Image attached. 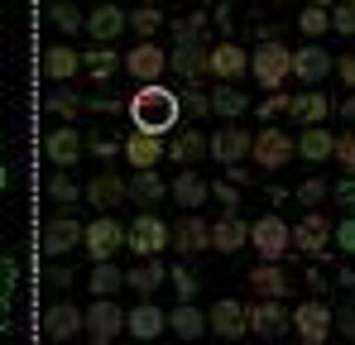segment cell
<instances>
[{
	"label": "cell",
	"mask_w": 355,
	"mask_h": 345,
	"mask_svg": "<svg viewBox=\"0 0 355 345\" xmlns=\"http://www.w3.org/2000/svg\"><path fill=\"white\" fill-rule=\"evenodd\" d=\"M49 283H58V288H67V283H72V274H67V269H49Z\"/></svg>",
	"instance_id": "57"
},
{
	"label": "cell",
	"mask_w": 355,
	"mask_h": 345,
	"mask_svg": "<svg viewBox=\"0 0 355 345\" xmlns=\"http://www.w3.org/2000/svg\"><path fill=\"white\" fill-rule=\"evenodd\" d=\"M77 331H87V312H77V302H53L44 312V336L49 341H77Z\"/></svg>",
	"instance_id": "18"
},
{
	"label": "cell",
	"mask_w": 355,
	"mask_h": 345,
	"mask_svg": "<svg viewBox=\"0 0 355 345\" xmlns=\"http://www.w3.org/2000/svg\"><path fill=\"white\" fill-rule=\"evenodd\" d=\"M130 249H135L139 259H154V254L173 249V226H168V221H159V216H154V206H144V211L130 221Z\"/></svg>",
	"instance_id": "3"
},
{
	"label": "cell",
	"mask_w": 355,
	"mask_h": 345,
	"mask_svg": "<svg viewBox=\"0 0 355 345\" xmlns=\"http://www.w3.org/2000/svg\"><path fill=\"white\" fill-rule=\"evenodd\" d=\"M168 278H173V269H168L159 254H154V259H139V264H130V269H125V288H130V292H139V297H154Z\"/></svg>",
	"instance_id": "17"
},
{
	"label": "cell",
	"mask_w": 355,
	"mask_h": 345,
	"mask_svg": "<svg viewBox=\"0 0 355 345\" xmlns=\"http://www.w3.org/2000/svg\"><path fill=\"white\" fill-rule=\"evenodd\" d=\"M164 67H168V53H164L154 39H139V44L125 53V72H130L135 82H159Z\"/></svg>",
	"instance_id": "13"
},
{
	"label": "cell",
	"mask_w": 355,
	"mask_h": 345,
	"mask_svg": "<svg viewBox=\"0 0 355 345\" xmlns=\"http://www.w3.org/2000/svg\"><path fill=\"white\" fill-rule=\"evenodd\" d=\"M87 149H92V139H82L72 125H62V130H53V134L44 139V154H49V163H58V168H72Z\"/></svg>",
	"instance_id": "22"
},
{
	"label": "cell",
	"mask_w": 355,
	"mask_h": 345,
	"mask_svg": "<svg viewBox=\"0 0 355 345\" xmlns=\"http://www.w3.org/2000/svg\"><path fill=\"white\" fill-rule=\"evenodd\" d=\"M297 29H302V39H322L327 29H336V19H331L327 5H307V10L297 15Z\"/></svg>",
	"instance_id": "37"
},
{
	"label": "cell",
	"mask_w": 355,
	"mask_h": 345,
	"mask_svg": "<svg viewBox=\"0 0 355 345\" xmlns=\"http://www.w3.org/2000/svg\"><path fill=\"white\" fill-rule=\"evenodd\" d=\"M207 154H211V134H202V130H192V125L178 134L173 144H168V159H178L182 168H187V163H197V159H207Z\"/></svg>",
	"instance_id": "32"
},
{
	"label": "cell",
	"mask_w": 355,
	"mask_h": 345,
	"mask_svg": "<svg viewBox=\"0 0 355 345\" xmlns=\"http://www.w3.org/2000/svg\"><path fill=\"white\" fill-rule=\"evenodd\" d=\"M120 154H125V163H130V168H159V159L168 154V144H164L154 130H135V134L125 139V149H120Z\"/></svg>",
	"instance_id": "19"
},
{
	"label": "cell",
	"mask_w": 355,
	"mask_h": 345,
	"mask_svg": "<svg viewBox=\"0 0 355 345\" xmlns=\"http://www.w3.org/2000/svg\"><path fill=\"white\" fill-rule=\"evenodd\" d=\"M53 345H67V341H53Z\"/></svg>",
	"instance_id": "62"
},
{
	"label": "cell",
	"mask_w": 355,
	"mask_h": 345,
	"mask_svg": "<svg viewBox=\"0 0 355 345\" xmlns=\"http://www.w3.org/2000/svg\"><path fill=\"white\" fill-rule=\"evenodd\" d=\"M336 288H346V292H355V269H341V274H336Z\"/></svg>",
	"instance_id": "56"
},
{
	"label": "cell",
	"mask_w": 355,
	"mask_h": 345,
	"mask_svg": "<svg viewBox=\"0 0 355 345\" xmlns=\"http://www.w3.org/2000/svg\"><path fill=\"white\" fill-rule=\"evenodd\" d=\"M336 163H341L346 172H355V130L336 134Z\"/></svg>",
	"instance_id": "47"
},
{
	"label": "cell",
	"mask_w": 355,
	"mask_h": 345,
	"mask_svg": "<svg viewBox=\"0 0 355 345\" xmlns=\"http://www.w3.org/2000/svg\"><path fill=\"white\" fill-rule=\"evenodd\" d=\"M331 19H336V34H355V0H341L331 10Z\"/></svg>",
	"instance_id": "50"
},
{
	"label": "cell",
	"mask_w": 355,
	"mask_h": 345,
	"mask_svg": "<svg viewBox=\"0 0 355 345\" xmlns=\"http://www.w3.org/2000/svg\"><path fill=\"white\" fill-rule=\"evenodd\" d=\"M168 331V312L154 302V297H139L135 307H130V336H139V341H159Z\"/></svg>",
	"instance_id": "20"
},
{
	"label": "cell",
	"mask_w": 355,
	"mask_h": 345,
	"mask_svg": "<svg viewBox=\"0 0 355 345\" xmlns=\"http://www.w3.org/2000/svg\"><path fill=\"white\" fill-rule=\"evenodd\" d=\"M250 249L259 259H284L293 249V226H284L279 216H259L250 221Z\"/></svg>",
	"instance_id": "6"
},
{
	"label": "cell",
	"mask_w": 355,
	"mask_h": 345,
	"mask_svg": "<svg viewBox=\"0 0 355 345\" xmlns=\"http://www.w3.org/2000/svg\"><path fill=\"white\" fill-rule=\"evenodd\" d=\"M297 154V139L293 134H284V130H274V125H264L259 134H254V163L264 172H279V168H288V159Z\"/></svg>",
	"instance_id": "7"
},
{
	"label": "cell",
	"mask_w": 355,
	"mask_h": 345,
	"mask_svg": "<svg viewBox=\"0 0 355 345\" xmlns=\"http://www.w3.org/2000/svg\"><path fill=\"white\" fill-rule=\"evenodd\" d=\"M331 111H336V106H331V96H322L317 87H307L302 96H293V111H288V115H293L297 125H322Z\"/></svg>",
	"instance_id": "33"
},
{
	"label": "cell",
	"mask_w": 355,
	"mask_h": 345,
	"mask_svg": "<svg viewBox=\"0 0 355 345\" xmlns=\"http://www.w3.org/2000/svg\"><path fill=\"white\" fill-rule=\"evenodd\" d=\"M351 345H355V341H351Z\"/></svg>",
	"instance_id": "64"
},
{
	"label": "cell",
	"mask_w": 355,
	"mask_h": 345,
	"mask_svg": "<svg viewBox=\"0 0 355 345\" xmlns=\"http://www.w3.org/2000/svg\"><path fill=\"white\" fill-rule=\"evenodd\" d=\"M211 249H216V254L250 249V221H240L236 211H226L221 221H211Z\"/></svg>",
	"instance_id": "26"
},
{
	"label": "cell",
	"mask_w": 355,
	"mask_h": 345,
	"mask_svg": "<svg viewBox=\"0 0 355 345\" xmlns=\"http://www.w3.org/2000/svg\"><path fill=\"white\" fill-rule=\"evenodd\" d=\"M221 345H240V341H221Z\"/></svg>",
	"instance_id": "60"
},
{
	"label": "cell",
	"mask_w": 355,
	"mask_h": 345,
	"mask_svg": "<svg viewBox=\"0 0 355 345\" xmlns=\"http://www.w3.org/2000/svg\"><path fill=\"white\" fill-rule=\"evenodd\" d=\"M44 106H49V111H53V115H62V120H77L87 101H82L77 91H67V87H62V82H58V87L49 91V101H44Z\"/></svg>",
	"instance_id": "38"
},
{
	"label": "cell",
	"mask_w": 355,
	"mask_h": 345,
	"mask_svg": "<svg viewBox=\"0 0 355 345\" xmlns=\"http://www.w3.org/2000/svg\"><path fill=\"white\" fill-rule=\"evenodd\" d=\"M120 331H130V312L116 307V297H96L92 307H87V341L92 345H116Z\"/></svg>",
	"instance_id": "4"
},
{
	"label": "cell",
	"mask_w": 355,
	"mask_h": 345,
	"mask_svg": "<svg viewBox=\"0 0 355 345\" xmlns=\"http://www.w3.org/2000/svg\"><path fill=\"white\" fill-rule=\"evenodd\" d=\"M250 57H254V53L236 48L231 39L216 44V48H211V77H221V82H240V77L250 72Z\"/></svg>",
	"instance_id": "29"
},
{
	"label": "cell",
	"mask_w": 355,
	"mask_h": 345,
	"mask_svg": "<svg viewBox=\"0 0 355 345\" xmlns=\"http://www.w3.org/2000/svg\"><path fill=\"white\" fill-rule=\"evenodd\" d=\"M92 154H96V159H116V144H111V139H92Z\"/></svg>",
	"instance_id": "54"
},
{
	"label": "cell",
	"mask_w": 355,
	"mask_h": 345,
	"mask_svg": "<svg viewBox=\"0 0 355 345\" xmlns=\"http://www.w3.org/2000/svg\"><path fill=\"white\" fill-rule=\"evenodd\" d=\"M245 111H250V96L236 91V82H221V87L211 91V115H221V120H240Z\"/></svg>",
	"instance_id": "36"
},
{
	"label": "cell",
	"mask_w": 355,
	"mask_h": 345,
	"mask_svg": "<svg viewBox=\"0 0 355 345\" xmlns=\"http://www.w3.org/2000/svg\"><path fill=\"white\" fill-rule=\"evenodd\" d=\"M87 240V226L77 221V216H49L44 221V230H39V245H44V254H53V259H62L67 249H77Z\"/></svg>",
	"instance_id": "9"
},
{
	"label": "cell",
	"mask_w": 355,
	"mask_h": 345,
	"mask_svg": "<svg viewBox=\"0 0 355 345\" xmlns=\"http://www.w3.org/2000/svg\"><path fill=\"white\" fill-rule=\"evenodd\" d=\"M168 283H173V292L182 297V302H192V297H197V274H187L182 264L173 269V278H168Z\"/></svg>",
	"instance_id": "46"
},
{
	"label": "cell",
	"mask_w": 355,
	"mask_h": 345,
	"mask_svg": "<svg viewBox=\"0 0 355 345\" xmlns=\"http://www.w3.org/2000/svg\"><path fill=\"white\" fill-rule=\"evenodd\" d=\"M49 197L67 206V202H77V197H87V187H77V182L67 177V172H53V177H49Z\"/></svg>",
	"instance_id": "41"
},
{
	"label": "cell",
	"mask_w": 355,
	"mask_h": 345,
	"mask_svg": "<svg viewBox=\"0 0 355 345\" xmlns=\"http://www.w3.org/2000/svg\"><path fill=\"white\" fill-rule=\"evenodd\" d=\"M168 67H173L178 77H187V82H202V77H211V48L202 39L197 44H173Z\"/></svg>",
	"instance_id": "16"
},
{
	"label": "cell",
	"mask_w": 355,
	"mask_h": 345,
	"mask_svg": "<svg viewBox=\"0 0 355 345\" xmlns=\"http://www.w3.org/2000/svg\"><path fill=\"white\" fill-rule=\"evenodd\" d=\"M182 345H197V341H182Z\"/></svg>",
	"instance_id": "61"
},
{
	"label": "cell",
	"mask_w": 355,
	"mask_h": 345,
	"mask_svg": "<svg viewBox=\"0 0 355 345\" xmlns=\"http://www.w3.org/2000/svg\"><path fill=\"white\" fill-rule=\"evenodd\" d=\"M87 288H92V297H116L120 288H125V269H120L116 259H101V264H92Z\"/></svg>",
	"instance_id": "34"
},
{
	"label": "cell",
	"mask_w": 355,
	"mask_h": 345,
	"mask_svg": "<svg viewBox=\"0 0 355 345\" xmlns=\"http://www.w3.org/2000/svg\"><path fill=\"white\" fill-rule=\"evenodd\" d=\"M336 111L346 115V120H355V96H341V101H336Z\"/></svg>",
	"instance_id": "58"
},
{
	"label": "cell",
	"mask_w": 355,
	"mask_h": 345,
	"mask_svg": "<svg viewBox=\"0 0 355 345\" xmlns=\"http://www.w3.org/2000/svg\"><path fill=\"white\" fill-rule=\"evenodd\" d=\"M327 72H336V57L327 53V48L307 44V48H297V53H293V77L302 82V87H317Z\"/></svg>",
	"instance_id": "25"
},
{
	"label": "cell",
	"mask_w": 355,
	"mask_h": 345,
	"mask_svg": "<svg viewBox=\"0 0 355 345\" xmlns=\"http://www.w3.org/2000/svg\"><path fill=\"white\" fill-rule=\"evenodd\" d=\"M211 331H216L221 341H240V336L250 331V307L236 302V297H221V302L211 307Z\"/></svg>",
	"instance_id": "23"
},
{
	"label": "cell",
	"mask_w": 355,
	"mask_h": 345,
	"mask_svg": "<svg viewBox=\"0 0 355 345\" xmlns=\"http://www.w3.org/2000/svg\"><path fill=\"white\" fill-rule=\"evenodd\" d=\"M87 202L96 206V211H116V206H125L130 202V182L125 177H116V172H92V182H87Z\"/></svg>",
	"instance_id": "15"
},
{
	"label": "cell",
	"mask_w": 355,
	"mask_h": 345,
	"mask_svg": "<svg viewBox=\"0 0 355 345\" xmlns=\"http://www.w3.org/2000/svg\"><path fill=\"white\" fill-rule=\"evenodd\" d=\"M53 24H58L62 34H77V29H87V19L67 5V0H53Z\"/></svg>",
	"instance_id": "43"
},
{
	"label": "cell",
	"mask_w": 355,
	"mask_h": 345,
	"mask_svg": "<svg viewBox=\"0 0 355 345\" xmlns=\"http://www.w3.org/2000/svg\"><path fill=\"white\" fill-rule=\"evenodd\" d=\"M250 331L264 341H279L284 331H293V312H284V297H259L250 302Z\"/></svg>",
	"instance_id": "10"
},
{
	"label": "cell",
	"mask_w": 355,
	"mask_h": 345,
	"mask_svg": "<svg viewBox=\"0 0 355 345\" xmlns=\"http://www.w3.org/2000/svg\"><path fill=\"white\" fill-rule=\"evenodd\" d=\"M211 197H221V202H226V211H236V206H240V182H236V177L211 182Z\"/></svg>",
	"instance_id": "48"
},
{
	"label": "cell",
	"mask_w": 355,
	"mask_h": 345,
	"mask_svg": "<svg viewBox=\"0 0 355 345\" xmlns=\"http://www.w3.org/2000/svg\"><path fill=\"white\" fill-rule=\"evenodd\" d=\"M130 29H135L139 39H154V34L164 29V10H159V5H139V10L130 15Z\"/></svg>",
	"instance_id": "40"
},
{
	"label": "cell",
	"mask_w": 355,
	"mask_h": 345,
	"mask_svg": "<svg viewBox=\"0 0 355 345\" xmlns=\"http://www.w3.org/2000/svg\"><path fill=\"white\" fill-rule=\"evenodd\" d=\"M207 197H211V182L197 172V163H187V168L173 177V202L182 206V211H197Z\"/></svg>",
	"instance_id": "27"
},
{
	"label": "cell",
	"mask_w": 355,
	"mask_h": 345,
	"mask_svg": "<svg viewBox=\"0 0 355 345\" xmlns=\"http://www.w3.org/2000/svg\"><path fill=\"white\" fill-rule=\"evenodd\" d=\"M331 326H336V317H331V307L327 302H302L293 312V331L302 336V345H327V336H331Z\"/></svg>",
	"instance_id": "11"
},
{
	"label": "cell",
	"mask_w": 355,
	"mask_h": 345,
	"mask_svg": "<svg viewBox=\"0 0 355 345\" xmlns=\"http://www.w3.org/2000/svg\"><path fill=\"white\" fill-rule=\"evenodd\" d=\"M250 72L264 91H279L288 77H293V48H284L279 39H259V48L250 57Z\"/></svg>",
	"instance_id": "2"
},
{
	"label": "cell",
	"mask_w": 355,
	"mask_h": 345,
	"mask_svg": "<svg viewBox=\"0 0 355 345\" xmlns=\"http://www.w3.org/2000/svg\"><path fill=\"white\" fill-rule=\"evenodd\" d=\"M168 331H178L182 341H197L202 331H211V312H202L192 302H178L173 312H168Z\"/></svg>",
	"instance_id": "31"
},
{
	"label": "cell",
	"mask_w": 355,
	"mask_h": 345,
	"mask_svg": "<svg viewBox=\"0 0 355 345\" xmlns=\"http://www.w3.org/2000/svg\"><path fill=\"white\" fill-rule=\"evenodd\" d=\"M168 192H173V187L154 168H135V177H130V202H135V206H159Z\"/></svg>",
	"instance_id": "30"
},
{
	"label": "cell",
	"mask_w": 355,
	"mask_h": 345,
	"mask_svg": "<svg viewBox=\"0 0 355 345\" xmlns=\"http://www.w3.org/2000/svg\"><path fill=\"white\" fill-rule=\"evenodd\" d=\"M336 202H341V206H355V172L336 182Z\"/></svg>",
	"instance_id": "52"
},
{
	"label": "cell",
	"mask_w": 355,
	"mask_h": 345,
	"mask_svg": "<svg viewBox=\"0 0 355 345\" xmlns=\"http://www.w3.org/2000/svg\"><path fill=\"white\" fill-rule=\"evenodd\" d=\"M288 111H293V96H284V87H279V91H269V96L259 101V120H264V125H269L274 115H288Z\"/></svg>",
	"instance_id": "44"
},
{
	"label": "cell",
	"mask_w": 355,
	"mask_h": 345,
	"mask_svg": "<svg viewBox=\"0 0 355 345\" xmlns=\"http://www.w3.org/2000/svg\"><path fill=\"white\" fill-rule=\"evenodd\" d=\"M125 29H130V15L120 10L116 0H101V5L87 15V34H92L96 44H111V39H120V34H125Z\"/></svg>",
	"instance_id": "21"
},
{
	"label": "cell",
	"mask_w": 355,
	"mask_h": 345,
	"mask_svg": "<svg viewBox=\"0 0 355 345\" xmlns=\"http://www.w3.org/2000/svg\"><path fill=\"white\" fill-rule=\"evenodd\" d=\"M77 67H87L82 53H72L67 44H53L49 53H44V77L49 82H67V77H77Z\"/></svg>",
	"instance_id": "35"
},
{
	"label": "cell",
	"mask_w": 355,
	"mask_h": 345,
	"mask_svg": "<svg viewBox=\"0 0 355 345\" xmlns=\"http://www.w3.org/2000/svg\"><path fill=\"white\" fill-rule=\"evenodd\" d=\"M173 249L178 254H207L211 249V221H202L197 211L173 221Z\"/></svg>",
	"instance_id": "14"
},
{
	"label": "cell",
	"mask_w": 355,
	"mask_h": 345,
	"mask_svg": "<svg viewBox=\"0 0 355 345\" xmlns=\"http://www.w3.org/2000/svg\"><path fill=\"white\" fill-rule=\"evenodd\" d=\"M250 154H254V134H250V130H240L236 120H226V130H216V134H211V159H216V163H226V168H231V163L250 159Z\"/></svg>",
	"instance_id": "12"
},
{
	"label": "cell",
	"mask_w": 355,
	"mask_h": 345,
	"mask_svg": "<svg viewBox=\"0 0 355 345\" xmlns=\"http://www.w3.org/2000/svg\"><path fill=\"white\" fill-rule=\"evenodd\" d=\"M307 5H331V0H307Z\"/></svg>",
	"instance_id": "59"
},
{
	"label": "cell",
	"mask_w": 355,
	"mask_h": 345,
	"mask_svg": "<svg viewBox=\"0 0 355 345\" xmlns=\"http://www.w3.org/2000/svg\"><path fill=\"white\" fill-rule=\"evenodd\" d=\"M82 62H87L92 82H106V77L116 72V48H111V44H96L92 53H82Z\"/></svg>",
	"instance_id": "39"
},
{
	"label": "cell",
	"mask_w": 355,
	"mask_h": 345,
	"mask_svg": "<svg viewBox=\"0 0 355 345\" xmlns=\"http://www.w3.org/2000/svg\"><path fill=\"white\" fill-rule=\"evenodd\" d=\"M336 72H341V82L355 91V57H336Z\"/></svg>",
	"instance_id": "53"
},
{
	"label": "cell",
	"mask_w": 355,
	"mask_h": 345,
	"mask_svg": "<svg viewBox=\"0 0 355 345\" xmlns=\"http://www.w3.org/2000/svg\"><path fill=\"white\" fill-rule=\"evenodd\" d=\"M322 197H327V182H322V177H307V182H297V202H302V206H317Z\"/></svg>",
	"instance_id": "49"
},
{
	"label": "cell",
	"mask_w": 355,
	"mask_h": 345,
	"mask_svg": "<svg viewBox=\"0 0 355 345\" xmlns=\"http://www.w3.org/2000/svg\"><path fill=\"white\" fill-rule=\"evenodd\" d=\"M144 345H154V341H144Z\"/></svg>",
	"instance_id": "63"
},
{
	"label": "cell",
	"mask_w": 355,
	"mask_h": 345,
	"mask_svg": "<svg viewBox=\"0 0 355 345\" xmlns=\"http://www.w3.org/2000/svg\"><path fill=\"white\" fill-rule=\"evenodd\" d=\"M207 34V15H187V19H173V39L178 44H197Z\"/></svg>",
	"instance_id": "42"
},
{
	"label": "cell",
	"mask_w": 355,
	"mask_h": 345,
	"mask_svg": "<svg viewBox=\"0 0 355 345\" xmlns=\"http://www.w3.org/2000/svg\"><path fill=\"white\" fill-rule=\"evenodd\" d=\"M336 245H341L346 254H355V216H351V221H341V226H336Z\"/></svg>",
	"instance_id": "51"
},
{
	"label": "cell",
	"mask_w": 355,
	"mask_h": 345,
	"mask_svg": "<svg viewBox=\"0 0 355 345\" xmlns=\"http://www.w3.org/2000/svg\"><path fill=\"white\" fill-rule=\"evenodd\" d=\"M331 240H336V226H331L322 211H302V221L293 226V249H302L307 259H327V254H331V249H327Z\"/></svg>",
	"instance_id": "8"
},
{
	"label": "cell",
	"mask_w": 355,
	"mask_h": 345,
	"mask_svg": "<svg viewBox=\"0 0 355 345\" xmlns=\"http://www.w3.org/2000/svg\"><path fill=\"white\" fill-rule=\"evenodd\" d=\"M341 331H346V341H355V302L341 312Z\"/></svg>",
	"instance_id": "55"
},
{
	"label": "cell",
	"mask_w": 355,
	"mask_h": 345,
	"mask_svg": "<svg viewBox=\"0 0 355 345\" xmlns=\"http://www.w3.org/2000/svg\"><path fill=\"white\" fill-rule=\"evenodd\" d=\"M82 249H87L92 264L116 259V249H130V230L120 226L116 216H96V221H87V240H82Z\"/></svg>",
	"instance_id": "5"
},
{
	"label": "cell",
	"mask_w": 355,
	"mask_h": 345,
	"mask_svg": "<svg viewBox=\"0 0 355 345\" xmlns=\"http://www.w3.org/2000/svg\"><path fill=\"white\" fill-rule=\"evenodd\" d=\"M182 106H187V115H192V120H202V115H211V91H202V87L192 82V91L182 96Z\"/></svg>",
	"instance_id": "45"
},
{
	"label": "cell",
	"mask_w": 355,
	"mask_h": 345,
	"mask_svg": "<svg viewBox=\"0 0 355 345\" xmlns=\"http://www.w3.org/2000/svg\"><path fill=\"white\" fill-rule=\"evenodd\" d=\"M297 154H302L307 163H327V159H336V134H331L327 125H302Z\"/></svg>",
	"instance_id": "28"
},
{
	"label": "cell",
	"mask_w": 355,
	"mask_h": 345,
	"mask_svg": "<svg viewBox=\"0 0 355 345\" xmlns=\"http://www.w3.org/2000/svg\"><path fill=\"white\" fill-rule=\"evenodd\" d=\"M250 288H254L259 297H288V292H293V278H288L284 259H259V264L250 269Z\"/></svg>",
	"instance_id": "24"
},
{
	"label": "cell",
	"mask_w": 355,
	"mask_h": 345,
	"mask_svg": "<svg viewBox=\"0 0 355 345\" xmlns=\"http://www.w3.org/2000/svg\"><path fill=\"white\" fill-rule=\"evenodd\" d=\"M182 115V96L159 87V82H139V91L130 96V120L135 130H154V134H168Z\"/></svg>",
	"instance_id": "1"
}]
</instances>
